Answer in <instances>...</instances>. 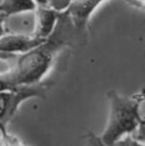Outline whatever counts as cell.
Masks as SVG:
<instances>
[{
  "label": "cell",
  "mask_w": 145,
  "mask_h": 146,
  "mask_svg": "<svg viewBox=\"0 0 145 146\" xmlns=\"http://www.w3.org/2000/svg\"><path fill=\"white\" fill-rule=\"evenodd\" d=\"M140 123L138 104L114 95L111 98V115L102 135L105 144H112L123 134L132 131Z\"/></svg>",
  "instance_id": "6da1fadb"
},
{
  "label": "cell",
  "mask_w": 145,
  "mask_h": 146,
  "mask_svg": "<svg viewBox=\"0 0 145 146\" xmlns=\"http://www.w3.org/2000/svg\"><path fill=\"white\" fill-rule=\"evenodd\" d=\"M51 61V50L40 48V45L29 51L20 58L19 65L13 74L16 83H31L39 79L48 70Z\"/></svg>",
  "instance_id": "7a4b0ae2"
},
{
  "label": "cell",
  "mask_w": 145,
  "mask_h": 146,
  "mask_svg": "<svg viewBox=\"0 0 145 146\" xmlns=\"http://www.w3.org/2000/svg\"><path fill=\"white\" fill-rule=\"evenodd\" d=\"M45 40L47 39L37 38V36L31 38V35H22V34H11L6 36L1 35L0 36V51L27 52L45 43Z\"/></svg>",
  "instance_id": "3957f363"
},
{
  "label": "cell",
  "mask_w": 145,
  "mask_h": 146,
  "mask_svg": "<svg viewBox=\"0 0 145 146\" xmlns=\"http://www.w3.org/2000/svg\"><path fill=\"white\" fill-rule=\"evenodd\" d=\"M9 26L11 27L13 34L31 35L35 31V15L33 12H28V10L12 13V18L9 20Z\"/></svg>",
  "instance_id": "277c9868"
},
{
  "label": "cell",
  "mask_w": 145,
  "mask_h": 146,
  "mask_svg": "<svg viewBox=\"0 0 145 146\" xmlns=\"http://www.w3.org/2000/svg\"><path fill=\"white\" fill-rule=\"evenodd\" d=\"M56 15L51 10H39L35 16V31L34 36L37 38L47 39V36L50 34L53 27L55 25Z\"/></svg>",
  "instance_id": "5b68a950"
},
{
  "label": "cell",
  "mask_w": 145,
  "mask_h": 146,
  "mask_svg": "<svg viewBox=\"0 0 145 146\" xmlns=\"http://www.w3.org/2000/svg\"><path fill=\"white\" fill-rule=\"evenodd\" d=\"M34 9L33 0H3L0 4V12L16 13L21 11H27Z\"/></svg>",
  "instance_id": "8992f818"
},
{
  "label": "cell",
  "mask_w": 145,
  "mask_h": 146,
  "mask_svg": "<svg viewBox=\"0 0 145 146\" xmlns=\"http://www.w3.org/2000/svg\"><path fill=\"white\" fill-rule=\"evenodd\" d=\"M7 102H9V95L0 91V117H3L5 115V112L7 111V108H9Z\"/></svg>",
  "instance_id": "52a82bcc"
},
{
  "label": "cell",
  "mask_w": 145,
  "mask_h": 146,
  "mask_svg": "<svg viewBox=\"0 0 145 146\" xmlns=\"http://www.w3.org/2000/svg\"><path fill=\"white\" fill-rule=\"evenodd\" d=\"M4 26H3V20H1V17H0V36L4 35Z\"/></svg>",
  "instance_id": "ba28073f"
},
{
  "label": "cell",
  "mask_w": 145,
  "mask_h": 146,
  "mask_svg": "<svg viewBox=\"0 0 145 146\" xmlns=\"http://www.w3.org/2000/svg\"><path fill=\"white\" fill-rule=\"evenodd\" d=\"M3 89H5V82L0 79V91H1Z\"/></svg>",
  "instance_id": "9c48e42d"
}]
</instances>
